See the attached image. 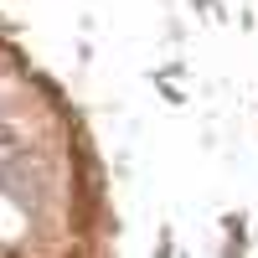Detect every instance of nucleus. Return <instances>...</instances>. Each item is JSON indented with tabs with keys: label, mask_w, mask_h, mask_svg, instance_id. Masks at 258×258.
I'll return each instance as SVG.
<instances>
[{
	"label": "nucleus",
	"mask_w": 258,
	"mask_h": 258,
	"mask_svg": "<svg viewBox=\"0 0 258 258\" xmlns=\"http://www.w3.org/2000/svg\"><path fill=\"white\" fill-rule=\"evenodd\" d=\"M0 191L21 207V212H31L47 202V191H52V176H47V165H41L36 150H16V155H0Z\"/></svg>",
	"instance_id": "obj_1"
}]
</instances>
